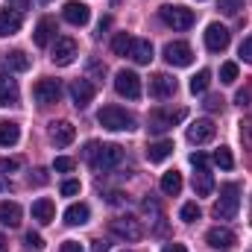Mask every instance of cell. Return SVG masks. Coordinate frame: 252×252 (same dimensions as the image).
<instances>
[{
  "label": "cell",
  "mask_w": 252,
  "mask_h": 252,
  "mask_svg": "<svg viewBox=\"0 0 252 252\" xmlns=\"http://www.w3.org/2000/svg\"><path fill=\"white\" fill-rule=\"evenodd\" d=\"M241 59H244L247 64H252V35L241 41Z\"/></svg>",
  "instance_id": "44"
},
{
  "label": "cell",
  "mask_w": 252,
  "mask_h": 252,
  "mask_svg": "<svg viewBox=\"0 0 252 252\" xmlns=\"http://www.w3.org/2000/svg\"><path fill=\"white\" fill-rule=\"evenodd\" d=\"M109 229H112L115 238H124V241H141V238H144L141 220H135V217H129V214H126V217H118V220H112Z\"/></svg>",
  "instance_id": "7"
},
{
  "label": "cell",
  "mask_w": 252,
  "mask_h": 252,
  "mask_svg": "<svg viewBox=\"0 0 252 252\" xmlns=\"http://www.w3.org/2000/svg\"><path fill=\"white\" fill-rule=\"evenodd\" d=\"M193 190H196V196H208V193L214 190V179H211L208 167H199V170L193 173Z\"/></svg>",
  "instance_id": "27"
},
{
  "label": "cell",
  "mask_w": 252,
  "mask_h": 252,
  "mask_svg": "<svg viewBox=\"0 0 252 252\" xmlns=\"http://www.w3.org/2000/svg\"><path fill=\"white\" fill-rule=\"evenodd\" d=\"M94 252H109V244L106 241H94Z\"/></svg>",
  "instance_id": "52"
},
{
  "label": "cell",
  "mask_w": 252,
  "mask_h": 252,
  "mask_svg": "<svg viewBox=\"0 0 252 252\" xmlns=\"http://www.w3.org/2000/svg\"><path fill=\"white\" fill-rule=\"evenodd\" d=\"M6 250H9V244H6V238L0 235V252H6Z\"/></svg>",
  "instance_id": "53"
},
{
  "label": "cell",
  "mask_w": 252,
  "mask_h": 252,
  "mask_svg": "<svg viewBox=\"0 0 252 252\" xmlns=\"http://www.w3.org/2000/svg\"><path fill=\"white\" fill-rule=\"evenodd\" d=\"M250 91H238V97H235V103H238V106H241V109H244V106H250Z\"/></svg>",
  "instance_id": "47"
},
{
  "label": "cell",
  "mask_w": 252,
  "mask_h": 252,
  "mask_svg": "<svg viewBox=\"0 0 252 252\" xmlns=\"http://www.w3.org/2000/svg\"><path fill=\"white\" fill-rule=\"evenodd\" d=\"M21 97L18 79H12L9 73H0V106H15Z\"/></svg>",
  "instance_id": "18"
},
{
  "label": "cell",
  "mask_w": 252,
  "mask_h": 252,
  "mask_svg": "<svg viewBox=\"0 0 252 252\" xmlns=\"http://www.w3.org/2000/svg\"><path fill=\"white\" fill-rule=\"evenodd\" d=\"M205 244L211 247V250H235V244H238V238H235V232L232 229H226V226H214V229H208L205 232Z\"/></svg>",
  "instance_id": "8"
},
{
  "label": "cell",
  "mask_w": 252,
  "mask_h": 252,
  "mask_svg": "<svg viewBox=\"0 0 252 252\" xmlns=\"http://www.w3.org/2000/svg\"><path fill=\"white\" fill-rule=\"evenodd\" d=\"M32 97H35V103H41V106L59 103V97H62V82L44 76V79H38V82L32 85Z\"/></svg>",
  "instance_id": "5"
},
{
  "label": "cell",
  "mask_w": 252,
  "mask_h": 252,
  "mask_svg": "<svg viewBox=\"0 0 252 252\" xmlns=\"http://www.w3.org/2000/svg\"><path fill=\"white\" fill-rule=\"evenodd\" d=\"M129 59L135 64H150L153 62V44L147 38H135L132 41V50H129Z\"/></svg>",
  "instance_id": "23"
},
{
  "label": "cell",
  "mask_w": 252,
  "mask_h": 252,
  "mask_svg": "<svg viewBox=\"0 0 252 252\" xmlns=\"http://www.w3.org/2000/svg\"><path fill=\"white\" fill-rule=\"evenodd\" d=\"M141 208H144V214H147V217L156 223V232H164V223H161V220H164V214H161V205H158V199H156V196H147V199L141 202Z\"/></svg>",
  "instance_id": "25"
},
{
  "label": "cell",
  "mask_w": 252,
  "mask_h": 252,
  "mask_svg": "<svg viewBox=\"0 0 252 252\" xmlns=\"http://www.w3.org/2000/svg\"><path fill=\"white\" fill-rule=\"evenodd\" d=\"M0 190H9V182H6L3 176H0Z\"/></svg>",
  "instance_id": "54"
},
{
  "label": "cell",
  "mask_w": 252,
  "mask_h": 252,
  "mask_svg": "<svg viewBox=\"0 0 252 252\" xmlns=\"http://www.w3.org/2000/svg\"><path fill=\"white\" fill-rule=\"evenodd\" d=\"M21 138V129L12 121H0V147H15Z\"/></svg>",
  "instance_id": "28"
},
{
  "label": "cell",
  "mask_w": 252,
  "mask_h": 252,
  "mask_svg": "<svg viewBox=\"0 0 252 252\" xmlns=\"http://www.w3.org/2000/svg\"><path fill=\"white\" fill-rule=\"evenodd\" d=\"M235 79H238V64L226 62L223 67H220V82H223V85H232Z\"/></svg>",
  "instance_id": "35"
},
{
  "label": "cell",
  "mask_w": 252,
  "mask_h": 252,
  "mask_svg": "<svg viewBox=\"0 0 252 252\" xmlns=\"http://www.w3.org/2000/svg\"><path fill=\"white\" fill-rule=\"evenodd\" d=\"M214 138V124L208 121V118H202V121H193L188 126V141L190 144H208Z\"/></svg>",
  "instance_id": "17"
},
{
  "label": "cell",
  "mask_w": 252,
  "mask_h": 252,
  "mask_svg": "<svg viewBox=\"0 0 252 252\" xmlns=\"http://www.w3.org/2000/svg\"><path fill=\"white\" fill-rule=\"evenodd\" d=\"M21 12L18 9H3L0 12V38H6V35H15L18 30H21Z\"/></svg>",
  "instance_id": "21"
},
{
  "label": "cell",
  "mask_w": 252,
  "mask_h": 252,
  "mask_svg": "<svg viewBox=\"0 0 252 252\" xmlns=\"http://www.w3.org/2000/svg\"><path fill=\"white\" fill-rule=\"evenodd\" d=\"M196 3H202V0H196Z\"/></svg>",
  "instance_id": "56"
},
{
  "label": "cell",
  "mask_w": 252,
  "mask_h": 252,
  "mask_svg": "<svg viewBox=\"0 0 252 252\" xmlns=\"http://www.w3.org/2000/svg\"><path fill=\"white\" fill-rule=\"evenodd\" d=\"M241 141H244V147H247V150H252V129H250V124H247V121H241Z\"/></svg>",
  "instance_id": "43"
},
{
  "label": "cell",
  "mask_w": 252,
  "mask_h": 252,
  "mask_svg": "<svg viewBox=\"0 0 252 252\" xmlns=\"http://www.w3.org/2000/svg\"><path fill=\"white\" fill-rule=\"evenodd\" d=\"M208 85H211V70L208 67H202L196 76H190V94H205L208 91Z\"/></svg>",
  "instance_id": "30"
},
{
  "label": "cell",
  "mask_w": 252,
  "mask_h": 252,
  "mask_svg": "<svg viewBox=\"0 0 252 252\" xmlns=\"http://www.w3.org/2000/svg\"><path fill=\"white\" fill-rule=\"evenodd\" d=\"M30 182H32V185H44V182H47V173H44V170H35V176H30Z\"/></svg>",
  "instance_id": "49"
},
{
  "label": "cell",
  "mask_w": 252,
  "mask_h": 252,
  "mask_svg": "<svg viewBox=\"0 0 252 252\" xmlns=\"http://www.w3.org/2000/svg\"><path fill=\"white\" fill-rule=\"evenodd\" d=\"M115 91L126 100H138L141 97V76L135 70H118L115 73Z\"/></svg>",
  "instance_id": "6"
},
{
  "label": "cell",
  "mask_w": 252,
  "mask_h": 252,
  "mask_svg": "<svg viewBox=\"0 0 252 252\" xmlns=\"http://www.w3.org/2000/svg\"><path fill=\"white\" fill-rule=\"evenodd\" d=\"M161 190H164L167 196H176V193L182 190V173H179V170H167V173L161 176Z\"/></svg>",
  "instance_id": "29"
},
{
  "label": "cell",
  "mask_w": 252,
  "mask_h": 252,
  "mask_svg": "<svg viewBox=\"0 0 252 252\" xmlns=\"http://www.w3.org/2000/svg\"><path fill=\"white\" fill-rule=\"evenodd\" d=\"M94 94H97V88H94L91 79H73L70 82V100H73L76 109H88V103L94 100Z\"/></svg>",
  "instance_id": "11"
},
{
  "label": "cell",
  "mask_w": 252,
  "mask_h": 252,
  "mask_svg": "<svg viewBox=\"0 0 252 252\" xmlns=\"http://www.w3.org/2000/svg\"><path fill=\"white\" fill-rule=\"evenodd\" d=\"M53 217H56V205H53V199L41 196V199L32 202V220H38L41 226H47V223H53Z\"/></svg>",
  "instance_id": "19"
},
{
  "label": "cell",
  "mask_w": 252,
  "mask_h": 252,
  "mask_svg": "<svg viewBox=\"0 0 252 252\" xmlns=\"http://www.w3.org/2000/svg\"><path fill=\"white\" fill-rule=\"evenodd\" d=\"M62 252H82V247H79V241H64Z\"/></svg>",
  "instance_id": "48"
},
{
  "label": "cell",
  "mask_w": 252,
  "mask_h": 252,
  "mask_svg": "<svg viewBox=\"0 0 252 252\" xmlns=\"http://www.w3.org/2000/svg\"><path fill=\"white\" fill-rule=\"evenodd\" d=\"M124 252H129V250H124Z\"/></svg>",
  "instance_id": "57"
},
{
  "label": "cell",
  "mask_w": 252,
  "mask_h": 252,
  "mask_svg": "<svg viewBox=\"0 0 252 252\" xmlns=\"http://www.w3.org/2000/svg\"><path fill=\"white\" fill-rule=\"evenodd\" d=\"M176 91H179V85H176L173 76H167V73H156V76H150V94H153V97L167 100V97H173Z\"/></svg>",
  "instance_id": "14"
},
{
  "label": "cell",
  "mask_w": 252,
  "mask_h": 252,
  "mask_svg": "<svg viewBox=\"0 0 252 252\" xmlns=\"http://www.w3.org/2000/svg\"><path fill=\"white\" fill-rule=\"evenodd\" d=\"M76 56H79V47H76V41H73V38H56V44H53V53H50L53 64L67 67V64L73 62Z\"/></svg>",
  "instance_id": "10"
},
{
  "label": "cell",
  "mask_w": 252,
  "mask_h": 252,
  "mask_svg": "<svg viewBox=\"0 0 252 252\" xmlns=\"http://www.w3.org/2000/svg\"><path fill=\"white\" fill-rule=\"evenodd\" d=\"M88 217H91V211H88L85 202H73V205L64 211V223H67V226H85Z\"/></svg>",
  "instance_id": "24"
},
{
  "label": "cell",
  "mask_w": 252,
  "mask_h": 252,
  "mask_svg": "<svg viewBox=\"0 0 252 252\" xmlns=\"http://www.w3.org/2000/svg\"><path fill=\"white\" fill-rule=\"evenodd\" d=\"M161 252H188V250H185L182 244H167V247H164Z\"/></svg>",
  "instance_id": "51"
},
{
  "label": "cell",
  "mask_w": 252,
  "mask_h": 252,
  "mask_svg": "<svg viewBox=\"0 0 252 252\" xmlns=\"http://www.w3.org/2000/svg\"><path fill=\"white\" fill-rule=\"evenodd\" d=\"M97 153H100V144H97V141H88V144H85V150H82V158H85V161L94 167V161H97Z\"/></svg>",
  "instance_id": "39"
},
{
  "label": "cell",
  "mask_w": 252,
  "mask_h": 252,
  "mask_svg": "<svg viewBox=\"0 0 252 252\" xmlns=\"http://www.w3.org/2000/svg\"><path fill=\"white\" fill-rule=\"evenodd\" d=\"M132 35L129 32H118L115 38H112V50H115V56H129V50H132Z\"/></svg>",
  "instance_id": "32"
},
{
  "label": "cell",
  "mask_w": 252,
  "mask_h": 252,
  "mask_svg": "<svg viewBox=\"0 0 252 252\" xmlns=\"http://www.w3.org/2000/svg\"><path fill=\"white\" fill-rule=\"evenodd\" d=\"M53 170H56V173H67V170H73V158H67V156H59V158L53 161Z\"/></svg>",
  "instance_id": "40"
},
{
  "label": "cell",
  "mask_w": 252,
  "mask_h": 252,
  "mask_svg": "<svg viewBox=\"0 0 252 252\" xmlns=\"http://www.w3.org/2000/svg\"><path fill=\"white\" fill-rule=\"evenodd\" d=\"M41 3H50V0H41Z\"/></svg>",
  "instance_id": "55"
},
{
  "label": "cell",
  "mask_w": 252,
  "mask_h": 252,
  "mask_svg": "<svg viewBox=\"0 0 252 252\" xmlns=\"http://www.w3.org/2000/svg\"><path fill=\"white\" fill-rule=\"evenodd\" d=\"M62 18L67 24H73V27H85L91 21V9L85 3H79V0H67L62 9Z\"/></svg>",
  "instance_id": "15"
},
{
  "label": "cell",
  "mask_w": 252,
  "mask_h": 252,
  "mask_svg": "<svg viewBox=\"0 0 252 252\" xmlns=\"http://www.w3.org/2000/svg\"><path fill=\"white\" fill-rule=\"evenodd\" d=\"M73 138H76V129H73L70 121H53V124H50V141H53L56 147H67Z\"/></svg>",
  "instance_id": "16"
},
{
  "label": "cell",
  "mask_w": 252,
  "mask_h": 252,
  "mask_svg": "<svg viewBox=\"0 0 252 252\" xmlns=\"http://www.w3.org/2000/svg\"><path fill=\"white\" fill-rule=\"evenodd\" d=\"M164 59H167V64H173V67H188L193 62V50H190L188 41H170L164 47Z\"/></svg>",
  "instance_id": "9"
},
{
  "label": "cell",
  "mask_w": 252,
  "mask_h": 252,
  "mask_svg": "<svg viewBox=\"0 0 252 252\" xmlns=\"http://www.w3.org/2000/svg\"><path fill=\"white\" fill-rule=\"evenodd\" d=\"M103 76H106V64L103 62H88V76H85V79H91V82H103Z\"/></svg>",
  "instance_id": "37"
},
{
  "label": "cell",
  "mask_w": 252,
  "mask_h": 252,
  "mask_svg": "<svg viewBox=\"0 0 252 252\" xmlns=\"http://www.w3.org/2000/svg\"><path fill=\"white\" fill-rule=\"evenodd\" d=\"M188 118L185 109H153L150 112V132H167L176 124H182Z\"/></svg>",
  "instance_id": "4"
},
{
  "label": "cell",
  "mask_w": 252,
  "mask_h": 252,
  "mask_svg": "<svg viewBox=\"0 0 252 252\" xmlns=\"http://www.w3.org/2000/svg\"><path fill=\"white\" fill-rule=\"evenodd\" d=\"M79 188H82V185H79L76 179H67V182H62V196H76Z\"/></svg>",
  "instance_id": "42"
},
{
  "label": "cell",
  "mask_w": 252,
  "mask_h": 252,
  "mask_svg": "<svg viewBox=\"0 0 252 252\" xmlns=\"http://www.w3.org/2000/svg\"><path fill=\"white\" fill-rule=\"evenodd\" d=\"M24 244H27V250H35V252H41V250H44V238H41L38 232H27Z\"/></svg>",
  "instance_id": "38"
},
{
  "label": "cell",
  "mask_w": 252,
  "mask_h": 252,
  "mask_svg": "<svg viewBox=\"0 0 252 252\" xmlns=\"http://www.w3.org/2000/svg\"><path fill=\"white\" fill-rule=\"evenodd\" d=\"M53 35H56V21H53V18H41V21L35 24V35H32V41H35L38 47H47V44L53 41Z\"/></svg>",
  "instance_id": "22"
},
{
  "label": "cell",
  "mask_w": 252,
  "mask_h": 252,
  "mask_svg": "<svg viewBox=\"0 0 252 252\" xmlns=\"http://www.w3.org/2000/svg\"><path fill=\"white\" fill-rule=\"evenodd\" d=\"M190 164H193L196 170H199V167H208V156H205V153H193V156H190Z\"/></svg>",
  "instance_id": "45"
},
{
  "label": "cell",
  "mask_w": 252,
  "mask_h": 252,
  "mask_svg": "<svg viewBox=\"0 0 252 252\" xmlns=\"http://www.w3.org/2000/svg\"><path fill=\"white\" fill-rule=\"evenodd\" d=\"M229 30L223 27V24H208V30H205V47L211 50V53H223L226 47H229Z\"/></svg>",
  "instance_id": "12"
},
{
  "label": "cell",
  "mask_w": 252,
  "mask_h": 252,
  "mask_svg": "<svg viewBox=\"0 0 252 252\" xmlns=\"http://www.w3.org/2000/svg\"><path fill=\"white\" fill-rule=\"evenodd\" d=\"M21 205L18 202H9V199H3L0 202V226H9V229H18L21 226Z\"/></svg>",
  "instance_id": "20"
},
{
  "label": "cell",
  "mask_w": 252,
  "mask_h": 252,
  "mask_svg": "<svg viewBox=\"0 0 252 252\" xmlns=\"http://www.w3.org/2000/svg\"><path fill=\"white\" fill-rule=\"evenodd\" d=\"M223 103H226L223 97H217V94H211V97H208V100H205L202 106H205L208 112H223Z\"/></svg>",
  "instance_id": "41"
},
{
  "label": "cell",
  "mask_w": 252,
  "mask_h": 252,
  "mask_svg": "<svg viewBox=\"0 0 252 252\" xmlns=\"http://www.w3.org/2000/svg\"><path fill=\"white\" fill-rule=\"evenodd\" d=\"M199 214H202V211H199V205H196V202H185V205H182V211H179V217H182L185 223H196V220H199Z\"/></svg>",
  "instance_id": "34"
},
{
  "label": "cell",
  "mask_w": 252,
  "mask_h": 252,
  "mask_svg": "<svg viewBox=\"0 0 252 252\" xmlns=\"http://www.w3.org/2000/svg\"><path fill=\"white\" fill-rule=\"evenodd\" d=\"M6 67L9 70H30V56L24 53V50H12V53H6Z\"/></svg>",
  "instance_id": "31"
},
{
  "label": "cell",
  "mask_w": 252,
  "mask_h": 252,
  "mask_svg": "<svg viewBox=\"0 0 252 252\" xmlns=\"http://www.w3.org/2000/svg\"><path fill=\"white\" fill-rule=\"evenodd\" d=\"M170 153H173V141H167V138H164V141H156V144H150V147H147V158H150L153 164L164 161Z\"/></svg>",
  "instance_id": "26"
},
{
  "label": "cell",
  "mask_w": 252,
  "mask_h": 252,
  "mask_svg": "<svg viewBox=\"0 0 252 252\" xmlns=\"http://www.w3.org/2000/svg\"><path fill=\"white\" fill-rule=\"evenodd\" d=\"M6 3H9V6H15L18 12H24V9L30 6V0H6Z\"/></svg>",
  "instance_id": "50"
},
{
  "label": "cell",
  "mask_w": 252,
  "mask_h": 252,
  "mask_svg": "<svg viewBox=\"0 0 252 252\" xmlns=\"http://www.w3.org/2000/svg\"><path fill=\"white\" fill-rule=\"evenodd\" d=\"M238 208H241V188L235 182H229V185H223L220 199L214 202V217L217 220H235Z\"/></svg>",
  "instance_id": "2"
},
{
  "label": "cell",
  "mask_w": 252,
  "mask_h": 252,
  "mask_svg": "<svg viewBox=\"0 0 252 252\" xmlns=\"http://www.w3.org/2000/svg\"><path fill=\"white\" fill-rule=\"evenodd\" d=\"M97 124L109 132H129V129H135V115H129L121 106H103L97 112Z\"/></svg>",
  "instance_id": "1"
},
{
  "label": "cell",
  "mask_w": 252,
  "mask_h": 252,
  "mask_svg": "<svg viewBox=\"0 0 252 252\" xmlns=\"http://www.w3.org/2000/svg\"><path fill=\"white\" fill-rule=\"evenodd\" d=\"M158 15H161V21H164L167 27H173V30H190L193 21H196L193 9H188V6H170V3H164V6L158 9Z\"/></svg>",
  "instance_id": "3"
},
{
  "label": "cell",
  "mask_w": 252,
  "mask_h": 252,
  "mask_svg": "<svg viewBox=\"0 0 252 252\" xmlns=\"http://www.w3.org/2000/svg\"><path fill=\"white\" fill-rule=\"evenodd\" d=\"M214 164H217V167H223V170H232V167H235L232 150H229V147H220V150L214 153Z\"/></svg>",
  "instance_id": "33"
},
{
  "label": "cell",
  "mask_w": 252,
  "mask_h": 252,
  "mask_svg": "<svg viewBox=\"0 0 252 252\" xmlns=\"http://www.w3.org/2000/svg\"><path fill=\"white\" fill-rule=\"evenodd\" d=\"M21 161L18 158H0V170H18Z\"/></svg>",
  "instance_id": "46"
},
{
  "label": "cell",
  "mask_w": 252,
  "mask_h": 252,
  "mask_svg": "<svg viewBox=\"0 0 252 252\" xmlns=\"http://www.w3.org/2000/svg\"><path fill=\"white\" fill-rule=\"evenodd\" d=\"M121 161H124V147H121V144H106V147H100L94 167H97V170H112V167H118Z\"/></svg>",
  "instance_id": "13"
},
{
  "label": "cell",
  "mask_w": 252,
  "mask_h": 252,
  "mask_svg": "<svg viewBox=\"0 0 252 252\" xmlns=\"http://www.w3.org/2000/svg\"><path fill=\"white\" fill-rule=\"evenodd\" d=\"M217 9L223 15H238L244 9V0H217Z\"/></svg>",
  "instance_id": "36"
}]
</instances>
